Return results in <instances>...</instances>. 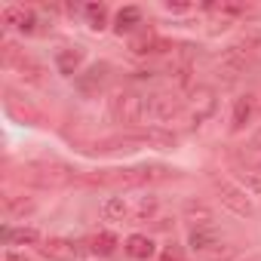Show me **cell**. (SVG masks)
<instances>
[{
	"instance_id": "1",
	"label": "cell",
	"mask_w": 261,
	"mask_h": 261,
	"mask_svg": "<svg viewBox=\"0 0 261 261\" xmlns=\"http://www.w3.org/2000/svg\"><path fill=\"white\" fill-rule=\"evenodd\" d=\"M148 101L136 92V89H117L111 92L108 98V111L114 117V123H123V126H139L148 114Z\"/></svg>"
},
{
	"instance_id": "2",
	"label": "cell",
	"mask_w": 261,
	"mask_h": 261,
	"mask_svg": "<svg viewBox=\"0 0 261 261\" xmlns=\"http://www.w3.org/2000/svg\"><path fill=\"white\" fill-rule=\"evenodd\" d=\"M111 172L114 175H105L101 181H111V185H148V181L166 178L163 166H133V169H111Z\"/></svg>"
},
{
	"instance_id": "3",
	"label": "cell",
	"mask_w": 261,
	"mask_h": 261,
	"mask_svg": "<svg viewBox=\"0 0 261 261\" xmlns=\"http://www.w3.org/2000/svg\"><path fill=\"white\" fill-rule=\"evenodd\" d=\"M215 111V92L209 89V86H197L188 98H185V117L191 120V123H203L209 114Z\"/></svg>"
},
{
	"instance_id": "4",
	"label": "cell",
	"mask_w": 261,
	"mask_h": 261,
	"mask_svg": "<svg viewBox=\"0 0 261 261\" xmlns=\"http://www.w3.org/2000/svg\"><path fill=\"white\" fill-rule=\"evenodd\" d=\"M4 68H10V71H19L22 77H28L31 83H40L43 77V68L34 62V59H28L22 49H16L13 43H4Z\"/></svg>"
},
{
	"instance_id": "5",
	"label": "cell",
	"mask_w": 261,
	"mask_h": 261,
	"mask_svg": "<svg viewBox=\"0 0 261 261\" xmlns=\"http://www.w3.org/2000/svg\"><path fill=\"white\" fill-rule=\"evenodd\" d=\"M151 114L157 120H172L178 114H185V98L178 89H160L151 95Z\"/></svg>"
},
{
	"instance_id": "6",
	"label": "cell",
	"mask_w": 261,
	"mask_h": 261,
	"mask_svg": "<svg viewBox=\"0 0 261 261\" xmlns=\"http://www.w3.org/2000/svg\"><path fill=\"white\" fill-rule=\"evenodd\" d=\"M188 243H191V249H194V252H200V255H215V252L221 249V230H218V224L191 227Z\"/></svg>"
},
{
	"instance_id": "7",
	"label": "cell",
	"mask_w": 261,
	"mask_h": 261,
	"mask_svg": "<svg viewBox=\"0 0 261 261\" xmlns=\"http://www.w3.org/2000/svg\"><path fill=\"white\" fill-rule=\"evenodd\" d=\"M28 178L31 181H37V185H49V188H56V185H65V181H71V172L65 169V166H59V163H31L28 169Z\"/></svg>"
},
{
	"instance_id": "8",
	"label": "cell",
	"mask_w": 261,
	"mask_h": 261,
	"mask_svg": "<svg viewBox=\"0 0 261 261\" xmlns=\"http://www.w3.org/2000/svg\"><path fill=\"white\" fill-rule=\"evenodd\" d=\"M0 19H4L7 28H16L22 34H34L37 31V13L28 10V7H7L4 13H0Z\"/></svg>"
},
{
	"instance_id": "9",
	"label": "cell",
	"mask_w": 261,
	"mask_h": 261,
	"mask_svg": "<svg viewBox=\"0 0 261 261\" xmlns=\"http://www.w3.org/2000/svg\"><path fill=\"white\" fill-rule=\"evenodd\" d=\"M40 255H46L49 261H77L80 249H77V243H71L65 237H49L40 243Z\"/></svg>"
},
{
	"instance_id": "10",
	"label": "cell",
	"mask_w": 261,
	"mask_h": 261,
	"mask_svg": "<svg viewBox=\"0 0 261 261\" xmlns=\"http://www.w3.org/2000/svg\"><path fill=\"white\" fill-rule=\"evenodd\" d=\"M215 191H218L221 203H224L230 212H237V215H252V203H249V197H246L240 188H233L230 181H215Z\"/></svg>"
},
{
	"instance_id": "11",
	"label": "cell",
	"mask_w": 261,
	"mask_h": 261,
	"mask_svg": "<svg viewBox=\"0 0 261 261\" xmlns=\"http://www.w3.org/2000/svg\"><path fill=\"white\" fill-rule=\"evenodd\" d=\"M77 89L83 92V95H89V98H95L101 89H105V83H108V65L101 62V65H92L86 74H77Z\"/></svg>"
},
{
	"instance_id": "12",
	"label": "cell",
	"mask_w": 261,
	"mask_h": 261,
	"mask_svg": "<svg viewBox=\"0 0 261 261\" xmlns=\"http://www.w3.org/2000/svg\"><path fill=\"white\" fill-rule=\"evenodd\" d=\"M83 59H86V53H83L80 46H68V49H59V56H56V68H59V74L74 77V74H80Z\"/></svg>"
},
{
	"instance_id": "13",
	"label": "cell",
	"mask_w": 261,
	"mask_h": 261,
	"mask_svg": "<svg viewBox=\"0 0 261 261\" xmlns=\"http://www.w3.org/2000/svg\"><path fill=\"white\" fill-rule=\"evenodd\" d=\"M123 249H126V255L129 258H139V261H148V258H154V240L151 237H145V233H133L126 243H123Z\"/></svg>"
},
{
	"instance_id": "14",
	"label": "cell",
	"mask_w": 261,
	"mask_h": 261,
	"mask_svg": "<svg viewBox=\"0 0 261 261\" xmlns=\"http://www.w3.org/2000/svg\"><path fill=\"white\" fill-rule=\"evenodd\" d=\"M4 243L7 246H37L40 230H34V227H4Z\"/></svg>"
},
{
	"instance_id": "15",
	"label": "cell",
	"mask_w": 261,
	"mask_h": 261,
	"mask_svg": "<svg viewBox=\"0 0 261 261\" xmlns=\"http://www.w3.org/2000/svg\"><path fill=\"white\" fill-rule=\"evenodd\" d=\"M233 169H237V178H240L246 188H252V191H261V166H258V163H252V160L246 157V160H240Z\"/></svg>"
},
{
	"instance_id": "16",
	"label": "cell",
	"mask_w": 261,
	"mask_h": 261,
	"mask_svg": "<svg viewBox=\"0 0 261 261\" xmlns=\"http://www.w3.org/2000/svg\"><path fill=\"white\" fill-rule=\"evenodd\" d=\"M218 68L227 74V80H233L237 74H243V68H246V56L240 53V46H230L224 56H221V62H218Z\"/></svg>"
},
{
	"instance_id": "17",
	"label": "cell",
	"mask_w": 261,
	"mask_h": 261,
	"mask_svg": "<svg viewBox=\"0 0 261 261\" xmlns=\"http://www.w3.org/2000/svg\"><path fill=\"white\" fill-rule=\"evenodd\" d=\"M139 25H142V10H139V7H123V10L117 13L114 31H117V34H129V31H136Z\"/></svg>"
},
{
	"instance_id": "18",
	"label": "cell",
	"mask_w": 261,
	"mask_h": 261,
	"mask_svg": "<svg viewBox=\"0 0 261 261\" xmlns=\"http://www.w3.org/2000/svg\"><path fill=\"white\" fill-rule=\"evenodd\" d=\"M252 108H255L252 95H243V98H237V105H233V117H230V129H233V133H240V129L249 123V117H252Z\"/></svg>"
},
{
	"instance_id": "19",
	"label": "cell",
	"mask_w": 261,
	"mask_h": 261,
	"mask_svg": "<svg viewBox=\"0 0 261 261\" xmlns=\"http://www.w3.org/2000/svg\"><path fill=\"white\" fill-rule=\"evenodd\" d=\"M101 215H105L108 221H126V218H129V203H126L123 197H111V200L101 206Z\"/></svg>"
},
{
	"instance_id": "20",
	"label": "cell",
	"mask_w": 261,
	"mask_h": 261,
	"mask_svg": "<svg viewBox=\"0 0 261 261\" xmlns=\"http://www.w3.org/2000/svg\"><path fill=\"white\" fill-rule=\"evenodd\" d=\"M185 215H188L191 227H206V224H215L212 212H209L203 203H188V206H185Z\"/></svg>"
},
{
	"instance_id": "21",
	"label": "cell",
	"mask_w": 261,
	"mask_h": 261,
	"mask_svg": "<svg viewBox=\"0 0 261 261\" xmlns=\"http://www.w3.org/2000/svg\"><path fill=\"white\" fill-rule=\"evenodd\" d=\"M133 53H139V56H145V53H157V46H163V40L154 34V31H142L139 37H133Z\"/></svg>"
},
{
	"instance_id": "22",
	"label": "cell",
	"mask_w": 261,
	"mask_h": 261,
	"mask_svg": "<svg viewBox=\"0 0 261 261\" xmlns=\"http://www.w3.org/2000/svg\"><path fill=\"white\" fill-rule=\"evenodd\" d=\"M142 139H145V145H154V148H163V151L175 148V136L163 133V129H148V133H142Z\"/></svg>"
},
{
	"instance_id": "23",
	"label": "cell",
	"mask_w": 261,
	"mask_h": 261,
	"mask_svg": "<svg viewBox=\"0 0 261 261\" xmlns=\"http://www.w3.org/2000/svg\"><path fill=\"white\" fill-rule=\"evenodd\" d=\"M89 249H92L95 255H114V249H117V237L108 233V230H101V233H95V237L89 240Z\"/></svg>"
},
{
	"instance_id": "24",
	"label": "cell",
	"mask_w": 261,
	"mask_h": 261,
	"mask_svg": "<svg viewBox=\"0 0 261 261\" xmlns=\"http://www.w3.org/2000/svg\"><path fill=\"white\" fill-rule=\"evenodd\" d=\"M83 13H86L92 31H101V28H105V22H108V7H105V4H86Z\"/></svg>"
},
{
	"instance_id": "25",
	"label": "cell",
	"mask_w": 261,
	"mask_h": 261,
	"mask_svg": "<svg viewBox=\"0 0 261 261\" xmlns=\"http://www.w3.org/2000/svg\"><path fill=\"white\" fill-rule=\"evenodd\" d=\"M206 10H209V13H215V16H240V13H243V7H240V4H209Z\"/></svg>"
},
{
	"instance_id": "26",
	"label": "cell",
	"mask_w": 261,
	"mask_h": 261,
	"mask_svg": "<svg viewBox=\"0 0 261 261\" xmlns=\"http://www.w3.org/2000/svg\"><path fill=\"white\" fill-rule=\"evenodd\" d=\"M160 261H185V255H181V252H178L175 246H169V249H166V252L160 255Z\"/></svg>"
},
{
	"instance_id": "27",
	"label": "cell",
	"mask_w": 261,
	"mask_h": 261,
	"mask_svg": "<svg viewBox=\"0 0 261 261\" xmlns=\"http://www.w3.org/2000/svg\"><path fill=\"white\" fill-rule=\"evenodd\" d=\"M166 10H169V13H185V10H191V4H172V0H169Z\"/></svg>"
},
{
	"instance_id": "28",
	"label": "cell",
	"mask_w": 261,
	"mask_h": 261,
	"mask_svg": "<svg viewBox=\"0 0 261 261\" xmlns=\"http://www.w3.org/2000/svg\"><path fill=\"white\" fill-rule=\"evenodd\" d=\"M7 261H31V258H25V255H19V252H7Z\"/></svg>"
}]
</instances>
